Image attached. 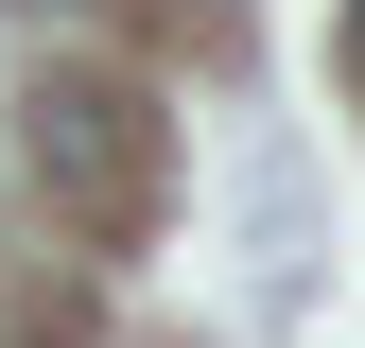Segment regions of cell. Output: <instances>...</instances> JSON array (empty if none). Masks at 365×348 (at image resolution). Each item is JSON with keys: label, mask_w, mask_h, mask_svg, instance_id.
<instances>
[{"label": "cell", "mask_w": 365, "mask_h": 348, "mask_svg": "<svg viewBox=\"0 0 365 348\" xmlns=\"http://www.w3.org/2000/svg\"><path fill=\"white\" fill-rule=\"evenodd\" d=\"M18 140H35V174H53V209H70L87 244H140V227H157V192H174L157 105H140V87H105V70H53Z\"/></svg>", "instance_id": "6da1fadb"}]
</instances>
